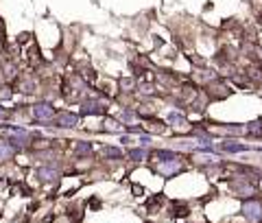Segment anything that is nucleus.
Returning <instances> with one entry per match:
<instances>
[{
    "label": "nucleus",
    "instance_id": "4be33fe9",
    "mask_svg": "<svg viewBox=\"0 0 262 223\" xmlns=\"http://www.w3.org/2000/svg\"><path fill=\"white\" fill-rule=\"evenodd\" d=\"M142 192H144L142 186H133V195H142Z\"/></svg>",
    "mask_w": 262,
    "mask_h": 223
},
{
    "label": "nucleus",
    "instance_id": "f257e3e1",
    "mask_svg": "<svg viewBox=\"0 0 262 223\" xmlns=\"http://www.w3.org/2000/svg\"><path fill=\"white\" fill-rule=\"evenodd\" d=\"M29 109H31L33 122H37V125H52V120H55V116H57V109L52 107V103H48V101H37V103H33Z\"/></svg>",
    "mask_w": 262,
    "mask_h": 223
},
{
    "label": "nucleus",
    "instance_id": "4468645a",
    "mask_svg": "<svg viewBox=\"0 0 262 223\" xmlns=\"http://www.w3.org/2000/svg\"><path fill=\"white\" fill-rule=\"evenodd\" d=\"M13 155H16V149L11 147V144L7 142V140H0V164H4V162L13 160Z\"/></svg>",
    "mask_w": 262,
    "mask_h": 223
},
{
    "label": "nucleus",
    "instance_id": "1a4fd4ad",
    "mask_svg": "<svg viewBox=\"0 0 262 223\" xmlns=\"http://www.w3.org/2000/svg\"><path fill=\"white\" fill-rule=\"evenodd\" d=\"M135 94L144 96V99H151V96H157V87L153 81H142L135 86Z\"/></svg>",
    "mask_w": 262,
    "mask_h": 223
},
{
    "label": "nucleus",
    "instance_id": "dca6fc26",
    "mask_svg": "<svg viewBox=\"0 0 262 223\" xmlns=\"http://www.w3.org/2000/svg\"><path fill=\"white\" fill-rule=\"evenodd\" d=\"M135 118H138V114H135V109H131V107H125L120 114H118V120H120L122 125H131Z\"/></svg>",
    "mask_w": 262,
    "mask_h": 223
},
{
    "label": "nucleus",
    "instance_id": "7ed1b4c3",
    "mask_svg": "<svg viewBox=\"0 0 262 223\" xmlns=\"http://www.w3.org/2000/svg\"><path fill=\"white\" fill-rule=\"evenodd\" d=\"M240 214H243L247 221H251V223H260V221H262V201L256 199V197L243 199V208H240Z\"/></svg>",
    "mask_w": 262,
    "mask_h": 223
},
{
    "label": "nucleus",
    "instance_id": "f8f14e48",
    "mask_svg": "<svg viewBox=\"0 0 262 223\" xmlns=\"http://www.w3.org/2000/svg\"><path fill=\"white\" fill-rule=\"evenodd\" d=\"M100 155H103V157H109V160H122V157H125V153H122V149H118V147H112V144H103V147H100Z\"/></svg>",
    "mask_w": 262,
    "mask_h": 223
},
{
    "label": "nucleus",
    "instance_id": "0eeeda50",
    "mask_svg": "<svg viewBox=\"0 0 262 223\" xmlns=\"http://www.w3.org/2000/svg\"><path fill=\"white\" fill-rule=\"evenodd\" d=\"M218 149H221L223 153H243V151H251L253 147L243 144V142H236V140H223V142L218 144Z\"/></svg>",
    "mask_w": 262,
    "mask_h": 223
},
{
    "label": "nucleus",
    "instance_id": "a211bd4d",
    "mask_svg": "<svg viewBox=\"0 0 262 223\" xmlns=\"http://www.w3.org/2000/svg\"><path fill=\"white\" fill-rule=\"evenodd\" d=\"M17 86H20L22 94H33V92H35V81H33V79H24V77H22Z\"/></svg>",
    "mask_w": 262,
    "mask_h": 223
},
{
    "label": "nucleus",
    "instance_id": "6e6552de",
    "mask_svg": "<svg viewBox=\"0 0 262 223\" xmlns=\"http://www.w3.org/2000/svg\"><path fill=\"white\" fill-rule=\"evenodd\" d=\"M234 190L238 192L243 199H249V197L256 192V186H253V184H249L247 179H236V182H234Z\"/></svg>",
    "mask_w": 262,
    "mask_h": 223
},
{
    "label": "nucleus",
    "instance_id": "412c9836",
    "mask_svg": "<svg viewBox=\"0 0 262 223\" xmlns=\"http://www.w3.org/2000/svg\"><path fill=\"white\" fill-rule=\"evenodd\" d=\"M120 142L122 144H131V138H129V136H120Z\"/></svg>",
    "mask_w": 262,
    "mask_h": 223
},
{
    "label": "nucleus",
    "instance_id": "9b49d317",
    "mask_svg": "<svg viewBox=\"0 0 262 223\" xmlns=\"http://www.w3.org/2000/svg\"><path fill=\"white\" fill-rule=\"evenodd\" d=\"M103 129L109 131V134H118V131H125V125H122L118 118L103 116Z\"/></svg>",
    "mask_w": 262,
    "mask_h": 223
},
{
    "label": "nucleus",
    "instance_id": "f03ea898",
    "mask_svg": "<svg viewBox=\"0 0 262 223\" xmlns=\"http://www.w3.org/2000/svg\"><path fill=\"white\" fill-rule=\"evenodd\" d=\"M79 116H107V103L96 96H87L79 103Z\"/></svg>",
    "mask_w": 262,
    "mask_h": 223
},
{
    "label": "nucleus",
    "instance_id": "ddd939ff",
    "mask_svg": "<svg viewBox=\"0 0 262 223\" xmlns=\"http://www.w3.org/2000/svg\"><path fill=\"white\" fill-rule=\"evenodd\" d=\"M166 120H168V125H173V127H183L188 122V118L183 116L179 109H170V112L166 114Z\"/></svg>",
    "mask_w": 262,
    "mask_h": 223
},
{
    "label": "nucleus",
    "instance_id": "2eb2a0df",
    "mask_svg": "<svg viewBox=\"0 0 262 223\" xmlns=\"http://www.w3.org/2000/svg\"><path fill=\"white\" fill-rule=\"evenodd\" d=\"M74 155L77 157L92 155V142H87V140H77V142H74Z\"/></svg>",
    "mask_w": 262,
    "mask_h": 223
},
{
    "label": "nucleus",
    "instance_id": "f3484780",
    "mask_svg": "<svg viewBox=\"0 0 262 223\" xmlns=\"http://www.w3.org/2000/svg\"><path fill=\"white\" fill-rule=\"evenodd\" d=\"M127 155H129V160H133V162H142L144 157L148 155V149L147 147H135V149H129V151H127Z\"/></svg>",
    "mask_w": 262,
    "mask_h": 223
},
{
    "label": "nucleus",
    "instance_id": "6ab92c4d",
    "mask_svg": "<svg viewBox=\"0 0 262 223\" xmlns=\"http://www.w3.org/2000/svg\"><path fill=\"white\" fill-rule=\"evenodd\" d=\"M13 99V86H9V83H2L0 86V103H7V101Z\"/></svg>",
    "mask_w": 262,
    "mask_h": 223
},
{
    "label": "nucleus",
    "instance_id": "aec40b11",
    "mask_svg": "<svg viewBox=\"0 0 262 223\" xmlns=\"http://www.w3.org/2000/svg\"><path fill=\"white\" fill-rule=\"evenodd\" d=\"M118 86H120L122 92H129V94H131V92H135V86H138V83H135L131 77H122L120 81H118Z\"/></svg>",
    "mask_w": 262,
    "mask_h": 223
},
{
    "label": "nucleus",
    "instance_id": "9d476101",
    "mask_svg": "<svg viewBox=\"0 0 262 223\" xmlns=\"http://www.w3.org/2000/svg\"><path fill=\"white\" fill-rule=\"evenodd\" d=\"M179 151H173V149H160V151H153V160L160 164V162H170V160H179Z\"/></svg>",
    "mask_w": 262,
    "mask_h": 223
},
{
    "label": "nucleus",
    "instance_id": "423d86ee",
    "mask_svg": "<svg viewBox=\"0 0 262 223\" xmlns=\"http://www.w3.org/2000/svg\"><path fill=\"white\" fill-rule=\"evenodd\" d=\"M157 171H160V175H164V177H173V175L181 173V171H183V164H181L179 160L160 162V164H157Z\"/></svg>",
    "mask_w": 262,
    "mask_h": 223
},
{
    "label": "nucleus",
    "instance_id": "20e7f679",
    "mask_svg": "<svg viewBox=\"0 0 262 223\" xmlns=\"http://www.w3.org/2000/svg\"><path fill=\"white\" fill-rule=\"evenodd\" d=\"M79 122H81V116H79V112L61 109V112H57V116H55V120H52V125H55L57 129H74V127H79Z\"/></svg>",
    "mask_w": 262,
    "mask_h": 223
},
{
    "label": "nucleus",
    "instance_id": "39448f33",
    "mask_svg": "<svg viewBox=\"0 0 262 223\" xmlns=\"http://www.w3.org/2000/svg\"><path fill=\"white\" fill-rule=\"evenodd\" d=\"M35 175H37V179L42 184H55L61 177V169L57 164H42L35 169Z\"/></svg>",
    "mask_w": 262,
    "mask_h": 223
}]
</instances>
